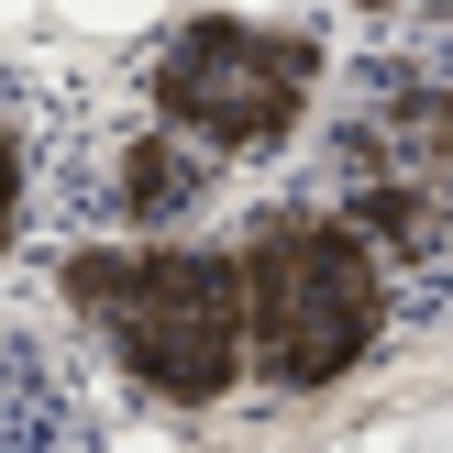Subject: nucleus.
I'll return each instance as SVG.
<instances>
[{
  "label": "nucleus",
  "mask_w": 453,
  "mask_h": 453,
  "mask_svg": "<svg viewBox=\"0 0 453 453\" xmlns=\"http://www.w3.org/2000/svg\"><path fill=\"white\" fill-rule=\"evenodd\" d=\"M321 211H343L376 255H410V265L453 255V56L442 44L343 66L321 111Z\"/></svg>",
  "instance_id": "nucleus-1"
},
{
  "label": "nucleus",
  "mask_w": 453,
  "mask_h": 453,
  "mask_svg": "<svg viewBox=\"0 0 453 453\" xmlns=\"http://www.w3.org/2000/svg\"><path fill=\"white\" fill-rule=\"evenodd\" d=\"M66 310L88 321V343H111V365L144 398L211 410V398H233V376H255L243 255H211V243H88V255H66Z\"/></svg>",
  "instance_id": "nucleus-2"
},
{
  "label": "nucleus",
  "mask_w": 453,
  "mask_h": 453,
  "mask_svg": "<svg viewBox=\"0 0 453 453\" xmlns=\"http://www.w3.org/2000/svg\"><path fill=\"white\" fill-rule=\"evenodd\" d=\"M243 332L255 376L277 388H343L388 332V255L343 211H277L243 233Z\"/></svg>",
  "instance_id": "nucleus-3"
},
{
  "label": "nucleus",
  "mask_w": 453,
  "mask_h": 453,
  "mask_svg": "<svg viewBox=\"0 0 453 453\" xmlns=\"http://www.w3.org/2000/svg\"><path fill=\"white\" fill-rule=\"evenodd\" d=\"M155 122L188 133L199 155H277L299 133L310 88H321V44L310 34H265V22H177L144 66Z\"/></svg>",
  "instance_id": "nucleus-4"
},
{
  "label": "nucleus",
  "mask_w": 453,
  "mask_h": 453,
  "mask_svg": "<svg viewBox=\"0 0 453 453\" xmlns=\"http://www.w3.org/2000/svg\"><path fill=\"white\" fill-rule=\"evenodd\" d=\"M211 188V166H199V144H166V133H133V144H111V166L88 177V199H100L111 221H133V233H155V221H177L188 199Z\"/></svg>",
  "instance_id": "nucleus-5"
},
{
  "label": "nucleus",
  "mask_w": 453,
  "mask_h": 453,
  "mask_svg": "<svg viewBox=\"0 0 453 453\" xmlns=\"http://www.w3.org/2000/svg\"><path fill=\"white\" fill-rule=\"evenodd\" d=\"M12 211H22V166H12V122H0V255H12Z\"/></svg>",
  "instance_id": "nucleus-6"
},
{
  "label": "nucleus",
  "mask_w": 453,
  "mask_h": 453,
  "mask_svg": "<svg viewBox=\"0 0 453 453\" xmlns=\"http://www.w3.org/2000/svg\"><path fill=\"white\" fill-rule=\"evenodd\" d=\"M354 12H410V22H453V0H354Z\"/></svg>",
  "instance_id": "nucleus-7"
}]
</instances>
